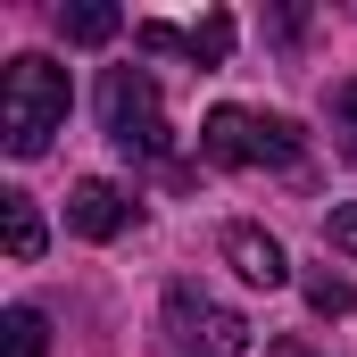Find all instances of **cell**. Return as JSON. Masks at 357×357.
Returning a JSON list of instances; mask_svg holds the SVG:
<instances>
[{
    "label": "cell",
    "instance_id": "cell-10",
    "mask_svg": "<svg viewBox=\"0 0 357 357\" xmlns=\"http://www.w3.org/2000/svg\"><path fill=\"white\" fill-rule=\"evenodd\" d=\"M0 357H50V316L42 307H8L0 316Z\"/></svg>",
    "mask_w": 357,
    "mask_h": 357
},
{
    "label": "cell",
    "instance_id": "cell-2",
    "mask_svg": "<svg viewBox=\"0 0 357 357\" xmlns=\"http://www.w3.org/2000/svg\"><path fill=\"white\" fill-rule=\"evenodd\" d=\"M199 158H208V167L307 175V142H299V125H282V116H266V108H208V125H199Z\"/></svg>",
    "mask_w": 357,
    "mask_h": 357
},
{
    "label": "cell",
    "instance_id": "cell-14",
    "mask_svg": "<svg viewBox=\"0 0 357 357\" xmlns=\"http://www.w3.org/2000/svg\"><path fill=\"white\" fill-rule=\"evenodd\" d=\"M266 357H324L316 341H266Z\"/></svg>",
    "mask_w": 357,
    "mask_h": 357
},
{
    "label": "cell",
    "instance_id": "cell-9",
    "mask_svg": "<svg viewBox=\"0 0 357 357\" xmlns=\"http://www.w3.org/2000/svg\"><path fill=\"white\" fill-rule=\"evenodd\" d=\"M116 25H125V17H116L108 0H75V8H59V33H67L75 50H100V42H108Z\"/></svg>",
    "mask_w": 357,
    "mask_h": 357
},
{
    "label": "cell",
    "instance_id": "cell-6",
    "mask_svg": "<svg viewBox=\"0 0 357 357\" xmlns=\"http://www.w3.org/2000/svg\"><path fill=\"white\" fill-rule=\"evenodd\" d=\"M67 233L75 241H116V233H133V191L108 175H84L67 191Z\"/></svg>",
    "mask_w": 357,
    "mask_h": 357
},
{
    "label": "cell",
    "instance_id": "cell-4",
    "mask_svg": "<svg viewBox=\"0 0 357 357\" xmlns=\"http://www.w3.org/2000/svg\"><path fill=\"white\" fill-rule=\"evenodd\" d=\"M158 324H167L175 357H250V316H241V307H225V299H216V291H199V282H167Z\"/></svg>",
    "mask_w": 357,
    "mask_h": 357
},
{
    "label": "cell",
    "instance_id": "cell-8",
    "mask_svg": "<svg viewBox=\"0 0 357 357\" xmlns=\"http://www.w3.org/2000/svg\"><path fill=\"white\" fill-rule=\"evenodd\" d=\"M0 225H8V258L33 266V258H42V208H33L25 191H0Z\"/></svg>",
    "mask_w": 357,
    "mask_h": 357
},
{
    "label": "cell",
    "instance_id": "cell-7",
    "mask_svg": "<svg viewBox=\"0 0 357 357\" xmlns=\"http://www.w3.org/2000/svg\"><path fill=\"white\" fill-rule=\"evenodd\" d=\"M225 266L241 274V282H258V291H282V282H291L282 241H274V233H258V225H225Z\"/></svg>",
    "mask_w": 357,
    "mask_h": 357
},
{
    "label": "cell",
    "instance_id": "cell-3",
    "mask_svg": "<svg viewBox=\"0 0 357 357\" xmlns=\"http://www.w3.org/2000/svg\"><path fill=\"white\" fill-rule=\"evenodd\" d=\"M100 125H108V142H116L125 158H142V167H167V158H175V125H167V100L150 84V67H108V75H100Z\"/></svg>",
    "mask_w": 357,
    "mask_h": 357
},
{
    "label": "cell",
    "instance_id": "cell-13",
    "mask_svg": "<svg viewBox=\"0 0 357 357\" xmlns=\"http://www.w3.org/2000/svg\"><path fill=\"white\" fill-rule=\"evenodd\" d=\"M324 241H333L341 258H357V208H333V216H324Z\"/></svg>",
    "mask_w": 357,
    "mask_h": 357
},
{
    "label": "cell",
    "instance_id": "cell-5",
    "mask_svg": "<svg viewBox=\"0 0 357 357\" xmlns=\"http://www.w3.org/2000/svg\"><path fill=\"white\" fill-rule=\"evenodd\" d=\"M133 42H142V50H175V59H191V67H225V59H233V17H225V8H208L199 25L142 17V25H133Z\"/></svg>",
    "mask_w": 357,
    "mask_h": 357
},
{
    "label": "cell",
    "instance_id": "cell-1",
    "mask_svg": "<svg viewBox=\"0 0 357 357\" xmlns=\"http://www.w3.org/2000/svg\"><path fill=\"white\" fill-rule=\"evenodd\" d=\"M67 108H75L67 67L42 59V50H17L8 75H0V142H8V158H42L67 133Z\"/></svg>",
    "mask_w": 357,
    "mask_h": 357
},
{
    "label": "cell",
    "instance_id": "cell-12",
    "mask_svg": "<svg viewBox=\"0 0 357 357\" xmlns=\"http://www.w3.org/2000/svg\"><path fill=\"white\" fill-rule=\"evenodd\" d=\"M307 307H316V316H349V307H357V282H349V274H307Z\"/></svg>",
    "mask_w": 357,
    "mask_h": 357
},
{
    "label": "cell",
    "instance_id": "cell-11",
    "mask_svg": "<svg viewBox=\"0 0 357 357\" xmlns=\"http://www.w3.org/2000/svg\"><path fill=\"white\" fill-rule=\"evenodd\" d=\"M324 116H333V142H341V158H357V75L324 91Z\"/></svg>",
    "mask_w": 357,
    "mask_h": 357
}]
</instances>
